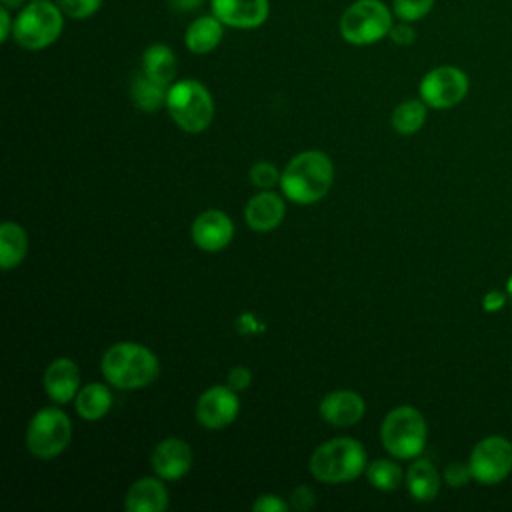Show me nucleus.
<instances>
[{
  "label": "nucleus",
  "mask_w": 512,
  "mask_h": 512,
  "mask_svg": "<svg viewBox=\"0 0 512 512\" xmlns=\"http://www.w3.org/2000/svg\"><path fill=\"white\" fill-rule=\"evenodd\" d=\"M392 12L380 0H356L340 18V34L348 44L368 46L390 34Z\"/></svg>",
  "instance_id": "nucleus-8"
},
{
  "label": "nucleus",
  "mask_w": 512,
  "mask_h": 512,
  "mask_svg": "<svg viewBox=\"0 0 512 512\" xmlns=\"http://www.w3.org/2000/svg\"><path fill=\"white\" fill-rule=\"evenodd\" d=\"M168 86L148 78L144 72L136 74L132 82V100L142 112H156L158 108L166 106Z\"/></svg>",
  "instance_id": "nucleus-24"
},
{
  "label": "nucleus",
  "mask_w": 512,
  "mask_h": 512,
  "mask_svg": "<svg viewBox=\"0 0 512 512\" xmlns=\"http://www.w3.org/2000/svg\"><path fill=\"white\" fill-rule=\"evenodd\" d=\"M252 510L254 512H284V510H288V502L276 494H262L258 500H254Z\"/></svg>",
  "instance_id": "nucleus-32"
},
{
  "label": "nucleus",
  "mask_w": 512,
  "mask_h": 512,
  "mask_svg": "<svg viewBox=\"0 0 512 512\" xmlns=\"http://www.w3.org/2000/svg\"><path fill=\"white\" fill-rule=\"evenodd\" d=\"M280 174L282 172H278V168L274 166V164H270V162H256L252 168H250V172H248V176H250V182L254 184V186H258V188H262V190H270L274 184H278L280 182Z\"/></svg>",
  "instance_id": "nucleus-28"
},
{
  "label": "nucleus",
  "mask_w": 512,
  "mask_h": 512,
  "mask_svg": "<svg viewBox=\"0 0 512 512\" xmlns=\"http://www.w3.org/2000/svg\"><path fill=\"white\" fill-rule=\"evenodd\" d=\"M2 6H6V8H20V6H24V0H2Z\"/></svg>",
  "instance_id": "nucleus-38"
},
{
  "label": "nucleus",
  "mask_w": 512,
  "mask_h": 512,
  "mask_svg": "<svg viewBox=\"0 0 512 512\" xmlns=\"http://www.w3.org/2000/svg\"><path fill=\"white\" fill-rule=\"evenodd\" d=\"M240 412V400L238 392L232 390L228 384L226 386H212L204 390L198 400H196V420L200 426L208 430H220L226 428L236 420Z\"/></svg>",
  "instance_id": "nucleus-11"
},
{
  "label": "nucleus",
  "mask_w": 512,
  "mask_h": 512,
  "mask_svg": "<svg viewBox=\"0 0 512 512\" xmlns=\"http://www.w3.org/2000/svg\"><path fill=\"white\" fill-rule=\"evenodd\" d=\"M74 408L80 414V418L88 422H96L110 412L112 392L106 384H100V382L84 384L74 398Z\"/></svg>",
  "instance_id": "nucleus-20"
},
{
  "label": "nucleus",
  "mask_w": 512,
  "mask_h": 512,
  "mask_svg": "<svg viewBox=\"0 0 512 512\" xmlns=\"http://www.w3.org/2000/svg\"><path fill=\"white\" fill-rule=\"evenodd\" d=\"M44 392L56 404H68L80 392V370L70 358H56L44 372Z\"/></svg>",
  "instance_id": "nucleus-16"
},
{
  "label": "nucleus",
  "mask_w": 512,
  "mask_h": 512,
  "mask_svg": "<svg viewBox=\"0 0 512 512\" xmlns=\"http://www.w3.org/2000/svg\"><path fill=\"white\" fill-rule=\"evenodd\" d=\"M320 416L324 422L346 428L362 420L366 412V402L358 392L334 390L320 400Z\"/></svg>",
  "instance_id": "nucleus-15"
},
{
  "label": "nucleus",
  "mask_w": 512,
  "mask_h": 512,
  "mask_svg": "<svg viewBox=\"0 0 512 512\" xmlns=\"http://www.w3.org/2000/svg\"><path fill=\"white\" fill-rule=\"evenodd\" d=\"M426 120V104L424 100H404L392 112V128L398 134H416Z\"/></svg>",
  "instance_id": "nucleus-25"
},
{
  "label": "nucleus",
  "mask_w": 512,
  "mask_h": 512,
  "mask_svg": "<svg viewBox=\"0 0 512 512\" xmlns=\"http://www.w3.org/2000/svg\"><path fill=\"white\" fill-rule=\"evenodd\" d=\"M142 72L164 84L170 86L176 76V56L166 44H150L142 54Z\"/></svg>",
  "instance_id": "nucleus-22"
},
{
  "label": "nucleus",
  "mask_w": 512,
  "mask_h": 512,
  "mask_svg": "<svg viewBox=\"0 0 512 512\" xmlns=\"http://www.w3.org/2000/svg\"><path fill=\"white\" fill-rule=\"evenodd\" d=\"M468 464L474 480L498 484L512 470V444L504 436H488L474 446Z\"/></svg>",
  "instance_id": "nucleus-9"
},
{
  "label": "nucleus",
  "mask_w": 512,
  "mask_h": 512,
  "mask_svg": "<svg viewBox=\"0 0 512 512\" xmlns=\"http://www.w3.org/2000/svg\"><path fill=\"white\" fill-rule=\"evenodd\" d=\"M28 252V236L18 222H4L0 226V266L2 270L16 268Z\"/></svg>",
  "instance_id": "nucleus-23"
},
{
  "label": "nucleus",
  "mask_w": 512,
  "mask_h": 512,
  "mask_svg": "<svg viewBox=\"0 0 512 512\" xmlns=\"http://www.w3.org/2000/svg\"><path fill=\"white\" fill-rule=\"evenodd\" d=\"M226 382H228V386H230L232 390L242 392V390H246V388L250 386L252 374H250V370L244 368V366H234V368L228 372Z\"/></svg>",
  "instance_id": "nucleus-34"
},
{
  "label": "nucleus",
  "mask_w": 512,
  "mask_h": 512,
  "mask_svg": "<svg viewBox=\"0 0 512 512\" xmlns=\"http://www.w3.org/2000/svg\"><path fill=\"white\" fill-rule=\"evenodd\" d=\"M468 92V76L456 66L432 68L420 80V98L426 106L444 110L464 100Z\"/></svg>",
  "instance_id": "nucleus-10"
},
{
  "label": "nucleus",
  "mask_w": 512,
  "mask_h": 512,
  "mask_svg": "<svg viewBox=\"0 0 512 512\" xmlns=\"http://www.w3.org/2000/svg\"><path fill=\"white\" fill-rule=\"evenodd\" d=\"M504 302H506V296H504L502 292L490 290V292L484 296V300H482V308H484L486 312H496V310H500V308L504 306Z\"/></svg>",
  "instance_id": "nucleus-35"
},
{
  "label": "nucleus",
  "mask_w": 512,
  "mask_h": 512,
  "mask_svg": "<svg viewBox=\"0 0 512 512\" xmlns=\"http://www.w3.org/2000/svg\"><path fill=\"white\" fill-rule=\"evenodd\" d=\"M58 8L70 18H88L98 12L102 0H56Z\"/></svg>",
  "instance_id": "nucleus-29"
},
{
  "label": "nucleus",
  "mask_w": 512,
  "mask_h": 512,
  "mask_svg": "<svg viewBox=\"0 0 512 512\" xmlns=\"http://www.w3.org/2000/svg\"><path fill=\"white\" fill-rule=\"evenodd\" d=\"M334 182V164L320 150L296 154L280 174V188L294 204H314L322 200Z\"/></svg>",
  "instance_id": "nucleus-1"
},
{
  "label": "nucleus",
  "mask_w": 512,
  "mask_h": 512,
  "mask_svg": "<svg viewBox=\"0 0 512 512\" xmlns=\"http://www.w3.org/2000/svg\"><path fill=\"white\" fill-rule=\"evenodd\" d=\"M72 438V422L64 410L56 406L40 408L26 426V448L40 460L60 456Z\"/></svg>",
  "instance_id": "nucleus-7"
},
{
  "label": "nucleus",
  "mask_w": 512,
  "mask_h": 512,
  "mask_svg": "<svg viewBox=\"0 0 512 512\" xmlns=\"http://www.w3.org/2000/svg\"><path fill=\"white\" fill-rule=\"evenodd\" d=\"M314 502H316L314 492L308 486H304V484L296 486L292 490V494H290V506L294 510H298V512H308L314 506Z\"/></svg>",
  "instance_id": "nucleus-31"
},
{
  "label": "nucleus",
  "mask_w": 512,
  "mask_h": 512,
  "mask_svg": "<svg viewBox=\"0 0 512 512\" xmlns=\"http://www.w3.org/2000/svg\"><path fill=\"white\" fill-rule=\"evenodd\" d=\"M434 6V0H394L392 10L404 22H416L424 18Z\"/></svg>",
  "instance_id": "nucleus-27"
},
{
  "label": "nucleus",
  "mask_w": 512,
  "mask_h": 512,
  "mask_svg": "<svg viewBox=\"0 0 512 512\" xmlns=\"http://www.w3.org/2000/svg\"><path fill=\"white\" fill-rule=\"evenodd\" d=\"M472 478V470L470 464H462V462H452L444 468V482L452 488H460L464 484H468Z\"/></svg>",
  "instance_id": "nucleus-30"
},
{
  "label": "nucleus",
  "mask_w": 512,
  "mask_h": 512,
  "mask_svg": "<svg viewBox=\"0 0 512 512\" xmlns=\"http://www.w3.org/2000/svg\"><path fill=\"white\" fill-rule=\"evenodd\" d=\"M310 472L324 484L352 482L366 472L368 460L364 446L348 436L332 438L320 444L310 456Z\"/></svg>",
  "instance_id": "nucleus-3"
},
{
  "label": "nucleus",
  "mask_w": 512,
  "mask_h": 512,
  "mask_svg": "<svg viewBox=\"0 0 512 512\" xmlns=\"http://www.w3.org/2000/svg\"><path fill=\"white\" fill-rule=\"evenodd\" d=\"M168 508V490L160 476H144L132 482L124 496L126 512H164Z\"/></svg>",
  "instance_id": "nucleus-18"
},
{
  "label": "nucleus",
  "mask_w": 512,
  "mask_h": 512,
  "mask_svg": "<svg viewBox=\"0 0 512 512\" xmlns=\"http://www.w3.org/2000/svg\"><path fill=\"white\" fill-rule=\"evenodd\" d=\"M12 30H14V20L10 18V8L2 6L0 8V40L6 42L8 36L12 34Z\"/></svg>",
  "instance_id": "nucleus-36"
},
{
  "label": "nucleus",
  "mask_w": 512,
  "mask_h": 512,
  "mask_svg": "<svg viewBox=\"0 0 512 512\" xmlns=\"http://www.w3.org/2000/svg\"><path fill=\"white\" fill-rule=\"evenodd\" d=\"M390 40L394 44H400V46H408L416 40V30L410 26V22H400V24H392L390 28Z\"/></svg>",
  "instance_id": "nucleus-33"
},
{
  "label": "nucleus",
  "mask_w": 512,
  "mask_h": 512,
  "mask_svg": "<svg viewBox=\"0 0 512 512\" xmlns=\"http://www.w3.org/2000/svg\"><path fill=\"white\" fill-rule=\"evenodd\" d=\"M62 10L50 0H32L14 18L12 36L26 50H42L58 40L64 28Z\"/></svg>",
  "instance_id": "nucleus-5"
},
{
  "label": "nucleus",
  "mask_w": 512,
  "mask_h": 512,
  "mask_svg": "<svg viewBox=\"0 0 512 512\" xmlns=\"http://www.w3.org/2000/svg\"><path fill=\"white\" fill-rule=\"evenodd\" d=\"M406 488L418 502H430L440 490V474L428 460H416L406 472Z\"/></svg>",
  "instance_id": "nucleus-21"
},
{
  "label": "nucleus",
  "mask_w": 512,
  "mask_h": 512,
  "mask_svg": "<svg viewBox=\"0 0 512 512\" xmlns=\"http://www.w3.org/2000/svg\"><path fill=\"white\" fill-rule=\"evenodd\" d=\"M172 2V8L178 10V12H188V10H194L198 8L204 0H170Z\"/></svg>",
  "instance_id": "nucleus-37"
},
{
  "label": "nucleus",
  "mask_w": 512,
  "mask_h": 512,
  "mask_svg": "<svg viewBox=\"0 0 512 512\" xmlns=\"http://www.w3.org/2000/svg\"><path fill=\"white\" fill-rule=\"evenodd\" d=\"M284 214H286L284 200L270 190L254 194L244 208L246 224L256 232H270L278 228L280 222L284 220Z\"/></svg>",
  "instance_id": "nucleus-17"
},
{
  "label": "nucleus",
  "mask_w": 512,
  "mask_h": 512,
  "mask_svg": "<svg viewBox=\"0 0 512 512\" xmlns=\"http://www.w3.org/2000/svg\"><path fill=\"white\" fill-rule=\"evenodd\" d=\"M224 34V24L214 16H200L196 18L184 34V44L192 54H208L212 52Z\"/></svg>",
  "instance_id": "nucleus-19"
},
{
  "label": "nucleus",
  "mask_w": 512,
  "mask_h": 512,
  "mask_svg": "<svg viewBox=\"0 0 512 512\" xmlns=\"http://www.w3.org/2000/svg\"><path fill=\"white\" fill-rule=\"evenodd\" d=\"M366 478L368 482L382 492L396 490L402 484V468L394 460H374L366 466Z\"/></svg>",
  "instance_id": "nucleus-26"
},
{
  "label": "nucleus",
  "mask_w": 512,
  "mask_h": 512,
  "mask_svg": "<svg viewBox=\"0 0 512 512\" xmlns=\"http://www.w3.org/2000/svg\"><path fill=\"white\" fill-rule=\"evenodd\" d=\"M192 448L182 438H164L152 450L150 464L162 480H180L192 468Z\"/></svg>",
  "instance_id": "nucleus-13"
},
{
  "label": "nucleus",
  "mask_w": 512,
  "mask_h": 512,
  "mask_svg": "<svg viewBox=\"0 0 512 512\" xmlns=\"http://www.w3.org/2000/svg\"><path fill=\"white\" fill-rule=\"evenodd\" d=\"M108 384L118 390H140L150 386L160 374L156 354L138 342H118L110 346L100 362Z\"/></svg>",
  "instance_id": "nucleus-2"
},
{
  "label": "nucleus",
  "mask_w": 512,
  "mask_h": 512,
  "mask_svg": "<svg viewBox=\"0 0 512 512\" xmlns=\"http://www.w3.org/2000/svg\"><path fill=\"white\" fill-rule=\"evenodd\" d=\"M192 242L204 250V252H220L224 250L232 236H234V224L228 214L222 210H204L200 212L190 228Z\"/></svg>",
  "instance_id": "nucleus-12"
},
{
  "label": "nucleus",
  "mask_w": 512,
  "mask_h": 512,
  "mask_svg": "<svg viewBox=\"0 0 512 512\" xmlns=\"http://www.w3.org/2000/svg\"><path fill=\"white\" fill-rule=\"evenodd\" d=\"M426 420L412 406L392 408L380 426L382 446L400 460L416 458L426 446Z\"/></svg>",
  "instance_id": "nucleus-6"
},
{
  "label": "nucleus",
  "mask_w": 512,
  "mask_h": 512,
  "mask_svg": "<svg viewBox=\"0 0 512 512\" xmlns=\"http://www.w3.org/2000/svg\"><path fill=\"white\" fill-rule=\"evenodd\" d=\"M212 14L230 28H258L268 18V0H210Z\"/></svg>",
  "instance_id": "nucleus-14"
},
{
  "label": "nucleus",
  "mask_w": 512,
  "mask_h": 512,
  "mask_svg": "<svg viewBox=\"0 0 512 512\" xmlns=\"http://www.w3.org/2000/svg\"><path fill=\"white\" fill-rule=\"evenodd\" d=\"M506 290H508V296L512 298V278L508 280V286H506Z\"/></svg>",
  "instance_id": "nucleus-39"
},
{
  "label": "nucleus",
  "mask_w": 512,
  "mask_h": 512,
  "mask_svg": "<svg viewBox=\"0 0 512 512\" xmlns=\"http://www.w3.org/2000/svg\"><path fill=\"white\" fill-rule=\"evenodd\" d=\"M166 108L170 118L188 134L204 132L214 118L210 90L198 80H178L168 86Z\"/></svg>",
  "instance_id": "nucleus-4"
}]
</instances>
